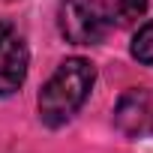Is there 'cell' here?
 I'll use <instances>...</instances> for the list:
<instances>
[{
    "label": "cell",
    "mask_w": 153,
    "mask_h": 153,
    "mask_svg": "<svg viewBox=\"0 0 153 153\" xmlns=\"http://www.w3.org/2000/svg\"><path fill=\"white\" fill-rule=\"evenodd\" d=\"M93 81H96V72H93L90 60L66 57L39 93V120L51 129L69 123L78 114V108L87 102Z\"/></svg>",
    "instance_id": "1"
},
{
    "label": "cell",
    "mask_w": 153,
    "mask_h": 153,
    "mask_svg": "<svg viewBox=\"0 0 153 153\" xmlns=\"http://www.w3.org/2000/svg\"><path fill=\"white\" fill-rule=\"evenodd\" d=\"M57 27L72 45H99L111 24L99 0H63L57 6Z\"/></svg>",
    "instance_id": "2"
},
{
    "label": "cell",
    "mask_w": 153,
    "mask_h": 153,
    "mask_svg": "<svg viewBox=\"0 0 153 153\" xmlns=\"http://www.w3.org/2000/svg\"><path fill=\"white\" fill-rule=\"evenodd\" d=\"M27 66L30 54L24 36L15 30V24L0 21V96H9L24 84Z\"/></svg>",
    "instance_id": "3"
},
{
    "label": "cell",
    "mask_w": 153,
    "mask_h": 153,
    "mask_svg": "<svg viewBox=\"0 0 153 153\" xmlns=\"http://www.w3.org/2000/svg\"><path fill=\"white\" fill-rule=\"evenodd\" d=\"M114 126L126 138H147L153 135V93L132 87L114 105Z\"/></svg>",
    "instance_id": "4"
},
{
    "label": "cell",
    "mask_w": 153,
    "mask_h": 153,
    "mask_svg": "<svg viewBox=\"0 0 153 153\" xmlns=\"http://www.w3.org/2000/svg\"><path fill=\"white\" fill-rule=\"evenodd\" d=\"M105 15H108V24H117V27H129L135 24L144 12H147V3L150 0H99Z\"/></svg>",
    "instance_id": "5"
},
{
    "label": "cell",
    "mask_w": 153,
    "mask_h": 153,
    "mask_svg": "<svg viewBox=\"0 0 153 153\" xmlns=\"http://www.w3.org/2000/svg\"><path fill=\"white\" fill-rule=\"evenodd\" d=\"M132 57L153 69V21L141 24L138 33L132 36Z\"/></svg>",
    "instance_id": "6"
}]
</instances>
